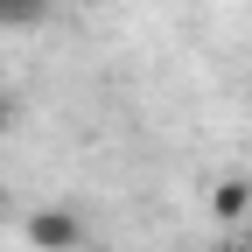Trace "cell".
I'll list each match as a JSON object with an SVG mask.
<instances>
[{"mask_svg":"<svg viewBox=\"0 0 252 252\" xmlns=\"http://www.w3.org/2000/svg\"><path fill=\"white\" fill-rule=\"evenodd\" d=\"M238 245H252V224H245V231H238Z\"/></svg>","mask_w":252,"mask_h":252,"instance_id":"8992f818","label":"cell"},{"mask_svg":"<svg viewBox=\"0 0 252 252\" xmlns=\"http://www.w3.org/2000/svg\"><path fill=\"white\" fill-rule=\"evenodd\" d=\"M7 210H14V196H7V182H0V217H7Z\"/></svg>","mask_w":252,"mask_h":252,"instance_id":"5b68a950","label":"cell"},{"mask_svg":"<svg viewBox=\"0 0 252 252\" xmlns=\"http://www.w3.org/2000/svg\"><path fill=\"white\" fill-rule=\"evenodd\" d=\"M224 252H252V245H238V238H231V245H224Z\"/></svg>","mask_w":252,"mask_h":252,"instance_id":"52a82bcc","label":"cell"},{"mask_svg":"<svg viewBox=\"0 0 252 252\" xmlns=\"http://www.w3.org/2000/svg\"><path fill=\"white\" fill-rule=\"evenodd\" d=\"M7 133H14V98L0 91V140H7Z\"/></svg>","mask_w":252,"mask_h":252,"instance_id":"277c9868","label":"cell"},{"mask_svg":"<svg viewBox=\"0 0 252 252\" xmlns=\"http://www.w3.org/2000/svg\"><path fill=\"white\" fill-rule=\"evenodd\" d=\"M56 0H0V35H21V28H42Z\"/></svg>","mask_w":252,"mask_h":252,"instance_id":"3957f363","label":"cell"},{"mask_svg":"<svg viewBox=\"0 0 252 252\" xmlns=\"http://www.w3.org/2000/svg\"><path fill=\"white\" fill-rule=\"evenodd\" d=\"M21 238L35 245V252H84V217L63 210V203H42V210H28Z\"/></svg>","mask_w":252,"mask_h":252,"instance_id":"6da1fadb","label":"cell"},{"mask_svg":"<svg viewBox=\"0 0 252 252\" xmlns=\"http://www.w3.org/2000/svg\"><path fill=\"white\" fill-rule=\"evenodd\" d=\"M210 217H217V224H245V217H252V175H224V182H217L210 189Z\"/></svg>","mask_w":252,"mask_h":252,"instance_id":"7a4b0ae2","label":"cell"}]
</instances>
